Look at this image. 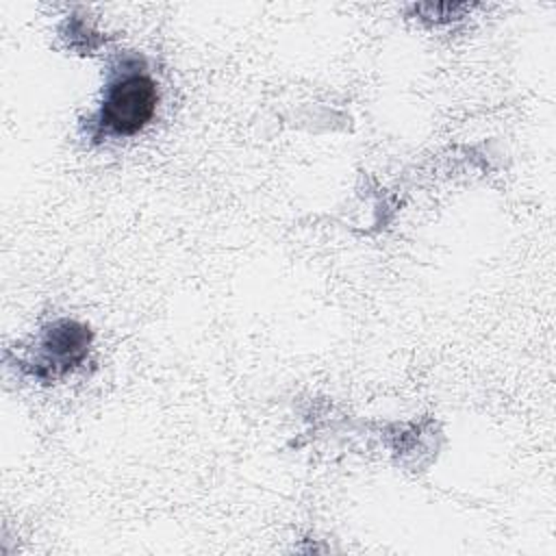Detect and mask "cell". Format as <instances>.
Wrapping results in <instances>:
<instances>
[{"instance_id":"cell-1","label":"cell","mask_w":556,"mask_h":556,"mask_svg":"<svg viewBox=\"0 0 556 556\" xmlns=\"http://www.w3.org/2000/svg\"><path fill=\"white\" fill-rule=\"evenodd\" d=\"M156 100L159 91L150 76L141 72H126L106 87L98 124L109 135H135L152 119Z\"/></svg>"}]
</instances>
